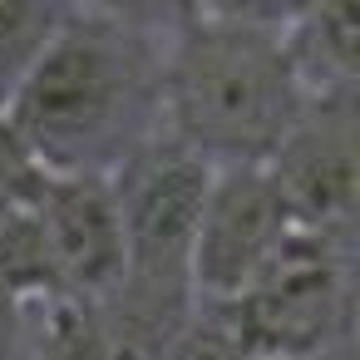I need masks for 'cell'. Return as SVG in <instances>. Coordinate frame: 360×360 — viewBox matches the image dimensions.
I'll return each instance as SVG.
<instances>
[{
  "instance_id": "cell-8",
  "label": "cell",
  "mask_w": 360,
  "mask_h": 360,
  "mask_svg": "<svg viewBox=\"0 0 360 360\" xmlns=\"http://www.w3.org/2000/svg\"><path fill=\"white\" fill-rule=\"evenodd\" d=\"M35 326H30V360H109V340L99 326L94 301H75V296H55L30 306Z\"/></svg>"
},
{
  "instance_id": "cell-6",
  "label": "cell",
  "mask_w": 360,
  "mask_h": 360,
  "mask_svg": "<svg viewBox=\"0 0 360 360\" xmlns=\"http://www.w3.org/2000/svg\"><path fill=\"white\" fill-rule=\"evenodd\" d=\"M30 217L55 262L60 296L104 301L124 276V237L109 178H45L30 198Z\"/></svg>"
},
{
  "instance_id": "cell-4",
  "label": "cell",
  "mask_w": 360,
  "mask_h": 360,
  "mask_svg": "<svg viewBox=\"0 0 360 360\" xmlns=\"http://www.w3.org/2000/svg\"><path fill=\"white\" fill-rule=\"evenodd\" d=\"M301 232L355 237L360 212V99L306 104L276 153L262 163Z\"/></svg>"
},
{
  "instance_id": "cell-7",
  "label": "cell",
  "mask_w": 360,
  "mask_h": 360,
  "mask_svg": "<svg viewBox=\"0 0 360 360\" xmlns=\"http://www.w3.org/2000/svg\"><path fill=\"white\" fill-rule=\"evenodd\" d=\"M281 50L306 104L360 99V6L355 0L286 6Z\"/></svg>"
},
{
  "instance_id": "cell-10",
  "label": "cell",
  "mask_w": 360,
  "mask_h": 360,
  "mask_svg": "<svg viewBox=\"0 0 360 360\" xmlns=\"http://www.w3.org/2000/svg\"><path fill=\"white\" fill-rule=\"evenodd\" d=\"M163 360H252L242 350V340L232 335V326L222 321V311L198 306L188 316V326L173 335V345L163 350Z\"/></svg>"
},
{
  "instance_id": "cell-2",
  "label": "cell",
  "mask_w": 360,
  "mask_h": 360,
  "mask_svg": "<svg viewBox=\"0 0 360 360\" xmlns=\"http://www.w3.org/2000/svg\"><path fill=\"white\" fill-rule=\"evenodd\" d=\"M281 20L286 6H168L163 134L207 168H262L301 119Z\"/></svg>"
},
{
  "instance_id": "cell-1",
  "label": "cell",
  "mask_w": 360,
  "mask_h": 360,
  "mask_svg": "<svg viewBox=\"0 0 360 360\" xmlns=\"http://www.w3.org/2000/svg\"><path fill=\"white\" fill-rule=\"evenodd\" d=\"M168 6H65L50 45L6 99L25 163L45 178H114L163 134Z\"/></svg>"
},
{
  "instance_id": "cell-11",
  "label": "cell",
  "mask_w": 360,
  "mask_h": 360,
  "mask_svg": "<svg viewBox=\"0 0 360 360\" xmlns=\"http://www.w3.org/2000/svg\"><path fill=\"white\" fill-rule=\"evenodd\" d=\"M35 188H40V173L25 163V153L15 148V139H11V129H6V119H0V212L30 202V198H35Z\"/></svg>"
},
{
  "instance_id": "cell-9",
  "label": "cell",
  "mask_w": 360,
  "mask_h": 360,
  "mask_svg": "<svg viewBox=\"0 0 360 360\" xmlns=\"http://www.w3.org/2000/svg\"><path fill=\"white\" fill-rule=\"evenodd\" d=\"M65 6H35V0H0V109L20 89L40 50L50 45Z\"/></svg>"
},
{
  "instance_id": "cell-5",
  "label": "cell",
  "mask_w": 360,
  "mask_h": 360,
  "mask_svg": "<svg viewBox=\"0 0 360 360\" xmlns=\"http://www.w3.org/2000/svg\"><path fill=\"white\" fill-rule=\"evenodd\" d=\"M291 212L266 168H212L198 237H193V301L227 306L291 237Z\"/></svg>"
},
{
  "instance_id": "cell-3",
  "label": "cell",
  "mask_w": 360,
  "mask_h": 360,
  "mask_svg": "<svg viewBox=\"0 0 360 360\" xmlns=\"http://www.w3.org/2000/svg\"><path fill=\"white\" fill-rule=\"evenodd\" d=\"M222 321L252 360H321L355 345V237L291 232Z\"/></svg>"
},
{
  "instance_id": "cell-12",
  "label": "cell",
  "mask_w": 360,
  "mask_h": 360,
  "mask_svg": "<svg viewBox=\"0 0 360 360\" xmlns=\"http://www.w3.org/2000/svg\"><path fill=\"white\" fill-rule=\"evenodd\" d=\"M321 360H355V355H321Z\"/></svg>"
}]
</instances>
